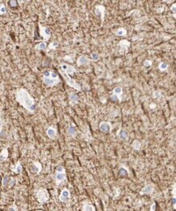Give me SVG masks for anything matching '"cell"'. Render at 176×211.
<instances>
[{
  "label": "cell",
  "mask_w": 176,
  "mask_h": 211,
  "mask_svg": "<svg viewBox=\"0 0 176 211\" xmlns=\"http://www.w3.org/2000/svg\"><path fill=\"white\" fill-rule=\"evenodd\" d=\"M9 4H10L11 7H12V8L16 7L17 6V1H9Z\"/></svg>",
  "instance_id": "obj_37"
},
{
  "label": "cell",
  "mask_w": 176,
  "mask_h": 211,
  "mask_svg": "<svg viewBox=\"0 0 176 211\" xmlns=\"http://www.w3.org/2000/svg\"><path fill=\"white\" fill-rule=\"evenodd\" d=\"M119 46H120L121 50H127V48L130 46V42L127 41V40H121L119 43Z\"/></svg>",
  "instance_id": "obj_17"
},
{
  "label": "cell",
  "mask_w": 176,
  "mask_h": 211,
  "mask_svg": "<svg viewBox=\"0 0 176 211\" xmlns=\"http://www.w3.org/2000/svg\"><path fill=\"white\" fill-rule=\"evenodd\" d=\"M99 128H100L101 132H103L105 133H109L111 132L112 126L111 124V123L102 121L100 123V124H99Z\"/></svg>",
  "instance_id": "obj_5"
},
{
  "label": "cell",
  "mask_w": 176,
  "mask_h": 211,
  "mask_svg": "<svg viewBox=\"0 0 176 211\" xmlns=\"http://www.w3.org/2000/svg\"><path fill=\"white\" fill-rule=\"evenodd\" d=\"M152 64H153V62L151 60H149V59H146L144 62V66L145 67H150Z\"/></svg>",
  "instance_id": "obj_32"
},
{
  "label": "cell",
  "mask_w": 176,
  "mask_h": 211,
  "mask_svg": "<svg viewBox=\"0 0 176 211\" xmlns=\"http://www.w3.org/2000/svg\"><path fill=\"white\" fill-rule=\"evenodd\" d=\"M61 74H62V76H63V78L65 80L66 83H67L69 86H71L72 88L75 89L76 90H77V91H81L82 90L81 86H80V84H78L77 82H76V81H75L74 79H72L70 76L65 74L64 72H62V71H61Z\"/></svg>",
  "instance_id": "obj_2"
},
{
  "label": "cell",
  "mask_w": 176,
  "mask_h": 211,
  "mask_svg": "<svg viewBox=\"0 0 176 211\" xmlns=\"http://www.w3.org/2000/svg\"><path fill=\"white\" fill-rule=\"evenodd\" d=\"M50 72L49 71H46L44 72V74H43V77H50Z\"/></svg>",
  "instance_id": "obj_38"
},
{
  "label": "cell",
  "mask_w": 176,
  "mask_h": 211,
  "mask_svg": "<svg viewBox=\"0 0 176 211\" xmlns=\"http://www.w3.org/2000/svg\"><path fill=\"white\" fill-rule=\"evenodd\" d=\"M123 89H122V87H116V88L113 90V94H115V95L118 97L119 98V100L121 101L122 100V96H123Z\"/></svg>",
  "instance_id": "obj_16"
},
{
  "label": "cell",
  "mask_w": 176,
  "mask_h": 211,
  "mask_svg": "<svg viewBox=\"0 0 176 211\" xmlns=\"http://www.w3.org/2000/svg\"><path fill=\"white\" fill-rule=\"evenodd\" d=\"M7 12V8L3 4V3H0V15L2 14H4Z\"/></svg>",
  "instance_id": "obj_28"
},
{
  "label": "cell",
  "mask_w": 176,
  "mask_h": 211,
  "mask_svg": "<svg viewBox=\"0 0 176 211\" xmlns=\"http://www.w3.org/2000/svg\"><path fill=\"white\" fill-rule=\"evenodd\" d=\"M46 134H47V136H49V138L54 140V139H55V137H56L57 132L53 127H50V128H48L46 130Z\"/></svg>",
  "instance_id": "obj_15"
},
{
  "label": "cell",
  "mask_w": 176,
  "mask_h": 211,
  "mask_svg": "<svg viewBox=\"0 0 176 211\" xmlns=\"http://www.w3.org/2000/svg\"><path fill=\"white\" fill-rule=\"evenodd\" d=\"M36 195H37V198H38V201L40 203H45L50 198L49 192L46 188H39L38 192H37Z\"/></svg>",
  "instance_id": "obj_3"
},
{
  "label": "cell",
  "mask_w": 176,
  "mask_h": 211,
  "mask_svg": "<svg viewBox=\"0 0 176 211\" xmlns=\"http://www.w3.org/2000/svg\"><path fill=\"white\" fill-rule=\"evenodd\" d=\"M91 57H92V59L93 61H97L99 59V55L97 53H92Z\"/></svg>",
  "instance_id": "obj_31"
},
{
  "label": "cell",
  "mask_w": 176,
  "mask_h": 211,
  "mask_svg": "<svg viewBox=\"0 0 176 211\" xmlns=\"http://www.w3.org/2000/svg\"><path fill=\"white\" fill-rule=\"evenodd\" d=\"M158 67L161 72H165L168 68V64L166 63H165V62H162V63H160Z\"/></svg>",
  "instance_id": "obj_25"
},
{
  "label": "cell",
  "mask_w": 176,
  "mask_h": 211,
  "mask_svg": "<svg viewBox=\"0 0 176 211\" xmlns=\"http://www.w3.org/2000/svg\"><path fill=\"white\" fill-rule=\"evenodd\" d=\"M82 211H95V208L91 205V204L85 203V205H83Z\"/></svg>",
  "instance_id": "obj_20"
},
{
  "label": "cell",
  "mask_w": 176,
  "mask_h": 211,
  "mask_svg": "<svg viewBox=\"0 0 176 211\" xmlns=\"http://www.w3.org/2000/svg\"><path fill=\"white\" fill-rule=\"evenodd\" d=\"M12 170H13L15 173H16V174L20 173L22 171V166L20 164V162H18L17 164H16V167H15L14 169H12Z\"/></svg>",
  "instance_id": "obj_24"
},
{
  "label": "cell",
  "mask_w": 176,
  "mask_h": 211,
  "mask_svg": "<svg viewBox=\"0 0 176 211\" xmlns=\"http://www.w3.org/2000/svg\"><path fill=\"white\" fill-rule=\"evenodd\" d=\"M162 97V93H161L160 91H154L153 92V97L154 98H160Z\"/></svg>",
  "instance_id": "obj_30"
},
{
  "label": "cell",
  "mask_w": 176,
  "mask_h": 211,
  "mask_svg": "<svg viewBox=\"0 0 176 211\" xmlns=\"http://www.w3.org/2000/svg\"><path fill=\"white\" fill-rule=\"evenodd\" d=\"M119 137L122 140H127L128 139V133L126 130H121L120 132L118 134Z\"/></svg>",
  "instance_id": "obj_19"
},
{
  "label": "cell",
  "mask_w": 176,
  "mask_h": 211,
  "mask_svg": "<svg viewBox=\"0 0 176 211\" xmlns=\"http://www.w3.org/2000/svg\"><path fill=\"white\" fill-rule=\"evenodd\" d=\"M131 146H132L134 150H140V148H141V144L138 140H135L132 142V144H131Z\"/></svg>",
  "instance_id": "obj_23"
},
{
  "label": "cell",
  "mask_w": 176,
  "mask_h": 211,
  "mask_svg": "<svg viewBox=\"0 0 176 211\" xmlns=\"http://www.w3.org/2000/svg\"><path fill=\"white\" fill-rule=\"evenodd\" d=\"M155 209H156V205H155V203H153V205H151V208H150V211H155Z\"/></svg>",
  "instance_id": "obj_39"
},
{
  "label": "cell",
  "mask_w": 176,
  "mask_h": 211,
  "mask_svg": "<svg viewBox=\"0 0 176 211\" xmlns=\"http://www.w3.org/2000/svg\"><path fill=\"white\" fill-rule=\"evenodd\" d=\"M149 107L151 108V109H154L156 107V104L155 103H151L149 105Z\"/></svg>",
  "instance_id": "obj_41"
},
{
  "label": "cell",
  "mask_w": 176,
  "mask_h": 211,
  "mask_svg": "<svg viewBox=\"0 0 176 211\" xmlns=\"http://www.w3.org/2000/svg\"><path fill=\"white\" fill-rule=\"evenodd\" d=\"M70 197H71V193H70V192H69L68 189H67V188L63 189V191H62L61 194L59 196L60 201L62 202H64V203L68 202L69 200H70Z\"/></svg>",
  "instance_id": "obj_6"
},
{
  "label": "cell",
  "mask_w": 176,
  "mask_h": 211,
  "mask_svg": "<svg viewBox=\"0 0 176 211\" xmlns=\"http://www.w3.org/2000/svg\"><path fill=\"white\" fill-rule=\"evenodd\" d=\"M46 46H47V45H46V42H40L39 44L35 47V48L38 49V50H44L46 49Z\"/></svg>",
  "instance_id": "obj_26"
},
{
  "label": "cell",
  "mask_w": 176,
  "mask_h": 211,
  "mask_svg": "<svg viewBox=\"0 0 176 211\" xmlns=\"http://www.w3.org/2000/svg\"><path fill=\"white\" fill-rule=\"evenodd\" d=\"M153 186H152L151 184L149 185H146L145 187H144L142 188V190L140 191V194L144 195V194H147V195H150L153 193Z\"/></svg>",
  "instance_id": "obj_13"
},
{
  "label": "cell",
  "mask_w": 176,
  "mask_h": 211,
  "mask_svg": "<svg viewBox=\"0 0 176 211\" xmlns=\"http://www.w3.org/2000/svg\"><path fill=\"white\" fill-rule=\"evenodd\" d=\"M7 157H8V150L7 148H5L0 153V160H6Z\"/></svg>",
  "instance_id": "obj_18"
},
{
  "label": "cell",
  "mask_w": 176,
  "mask_h": 211,
  "mask_svg": "<svg viewBox=\"0 0 176 211\" xmlns=\"http://www.w3.org/2000/svg\"><path fill=\"white\" fill-rule=\"evenodd\" d=\"M111 101H119V98H118V97H117L115 94H111Z\"/></svg>",
  "instance_id": "obj_35"
},
{
  "label": "cell",
  "mask_w": 176,
  "mask_h": 211,
  "mask_svg": "<svg viewBox=\"0 0 176 211\" xmlns=\"http://www.w3.org/2000/svg\"><path fill=\"white\" fill-rule=\"evenodd\" d=\"M31 170L32 173H35L37 174H38L42 170V165L41 163L38 162H34L31 166Z\"/></svg>",
  "instance_id": "obj_11"
},
{
  "label": "cell",
  "mask_w": 176,
  "mask_h": 211,
  "mask_svg": "<svg viewBox=\"0 0 176 211\" xmlns=\"http://www.w3.org/2000/svg\"><path fill=\"white\" fill-rule=\"evenodd\" d=\"M40 28H41V35L42 36V38L45 40H49L51 36L50 30L46 27H42V26H40Z\"/></svg>",
  "instance_id": "obj_9"
},
{
  "label": "cell",
  "mask_w": 176,
  "mask_h": 211,
  "mask_svg": "<svg viewBox=\"0 0 176 211\" xmlns=\"http://www.w3.org/2000/svg\"><path fill=\"white\" fill-rule=\"evenodd\" d=\"M58 45V43L57 42H52L51 43V44L50 45V49H55L56 48V46Z\"/></svg>",
  "instance_id": "obj_34"
},
{
  "label": "cell",
  "mask_w": 176,
  "mask_h": 211,
  "mask_svg": "<svg viewBox=\"0 0 176 211\" xmlns=\"http://www.w3.org/2000/svg\"><path fill=\"white\" fill-rule=\"evenodd\" d=\"M69 102L72 106H75L79 103V97L75 93H70L69 94Z\"/></svg>",
  "instance_id": "obj_14"
},
{
  "label": "cell",
  "mask_w": 176,
  "mask_h": 211,
  "mask_svg": "<svg viewBox=\"0 0 176 211\" xmlns=\"http://www.w3.org/2000/svg\"><path fill=\"white\" fill-rule=\"evenodd\" d=\"M10 180H11V179H10L9 175H7V174H6V175H5L4 177H3V180H2V183H3V186H4V187L7 186V185L10 183Z\"/></svg>",
  "instance_id": "obj_27"
},
{
  "label": "cell",
  "mask_w": 176,
  "mask_h": 211,
  "mask_svg": "<svg viewBox=\"0 0 176 211\" xmlns=\"http://www.w3.org/2000/svg\"><path fill=\"white\" fill-rule=\"evenodd\" d=\"M67 132L71 136L75 137L76 136V132H76V128L74 126H70L67 129Z\"/></svg>",
  "instance_id": "obj_22"
},
{
  "label": "cell",
  "mask_w": 176,
  "mask_h": 211,
  "mask_svg": "<svg viewBox=\"0 0 176 211\" xmlns=\"http://www.w3.org/2000/svg\"><path fill=\"white\" fill-rule=\"evenodd\" d=\"M119 174L121 176H126L127 174V170L126 169H124V168H121L119 170Z\"/></svg>",
  "instance_id": "obj_29"
},
{
  "label": "cell",
  "mask_w": 176,
  "mask_h": 211,
  "mask_svg": "<svg viewBox=\"0 0 176 211\" xmlns=\"http://www.w3.org/2000/svg\"><path fill=\"white\" fill-rule=\"evenodd\" d=\"M56 172H65L64 167H63L62 166H58L56 169Z\"/></svg>",
  "instance_id": "obj_33"
},
{
  "label": "cell",
  "mask_w": 176,
  "mask_h": 211,
  "mask_svg": "<svg viewBox=\"0 0 176 211\" xmlns=\"http://www.w3.org/2000/svg\"><path fill=\"white\" fill-rule=\"evenodd\" d=\"M105 8L103 5H97L95 8V13L98 16L101 17V22L104 21V16H105Z\"/></svg>",
  "instance_id": "obj_8"
},
{
  "label": "cell",
  "mask_w": 176,
  "mask_h": 211,
  "mask_svg": "<svg viewBox=\"0 0 176 211\" xmlns=\"http://www.w3.org/2000/svg\"><path fill=\"white\" fill-rule=\"evenodd\" d=\"M43 82L46 85L50 87H53L54 85H57L60 82V79H52L50 77H43Z\"/></svg>",
  "instance_id": "obj_7"
},
{
  "label": "cell",
  "mask_w": 176,
  "mask_h": 211,
  "mask_svg": "<svg viewBox=\"0 0 176 211\" xmlns=\"http://www.w3.org/2000/svg\"><path fill=\"white\" fill-rule=\"evenodd\" d=\"M8 211H17V207L16 205H12V206L9 207Z\"/></svg>",
  "instance_id": "obj_36"
},
{
  "label": "cell",
  "mask_w": 176,
  "mask_h": 211,
  "mask_svg": "<svg viewBox=\"0 0 176 211\" xmlns=\"http://www.w3.org/2000/svg\"><path fill=\"white\" fill-rule=\"evenodd\" d=\"M66 180V172H56L55 174V181L58 185Z\"/></svg>",
  "instance_id": "obj_10"
},
{
  "label": "cell",
  "mask_w": 176,
  "mask_h": 211,
  "mask_svg": "<svg viewBox=\"0 0 176 211\" xmlns=\"http://www.w3.org/2000/svg\"><path fill=\"white\" fill-rule=\"evenodd\" d=\"M16 99L20 104V106L26 109L29 113H33L36 111L34 98L29 94L26 89L23 88L17 89L16 93Z\"/></svg>",
  "instance_id": "obj_1"
},
{
  "label": "cell",
  "mask_w": 176,
  "mask_h": 211,
  "mask_svg": "<svg viewBox=\"0 0 176 211\" xmlns=\"http://www.w3.org/2000/svg\"><path fill=\"white\" fill-rule=\"evenodd\" d=\"M116 36H119V37H123L127 34V30L124 28H118V30L115 32Z\"/></svg>",
  "instance_id": "obj_21"
},
{
  "label": "cell",
  "mask_w": 176,
  "mask_h": 211,
  "mask_svg": "<svg viewBox=\"0 0 176 211\" xmlns=\"http://www.w3.org/2000/svg\"><path fill=\"white\" fill-rule=\"evenodd\" d=\"M40 211H41V210H40Z\"/></svg>",
  "instance_id": "obj_42"
},
{
  "label": "cell",
  "mask_w": 176,
  "mask_h": 211,
  "mask_svg": "<svg viewBox=\"0 0 176 211\" xmlns=\"http://www.w3.org/2000/svg\"><path fill=\"white\" fill-rule=\"evenodd\" d=\"M170 10H171V11H173L174 12H175V10H176V4H175V3H174L173 6H171Z\"/></svg>",
  "instance_id": "obj_40"
},
{
  "label": "cell",
  "mask_w": 176,
  "mask_h": 211,
  "mask_svg": "<svg viewBox=\"0 0 176 211\" xmlns=\"http://www.w3.org/2000/svg\"><path fill=\"white\" fill-rule=\"evenodd\" d=\"M62 72H63L65 74H67L68 76L70 75H73L76 72V70L75 69V67L72 66L70 64H67V63H62L60 65Z\"/></svg>",
  "instance_id": "obj_4"
},
{
  "label": "cell",
  "mask_w": 176,
  "mask_h": 211,
  "mask_svg": "<svg viewBox=\"0 0 176 211\" xmlns=\"http://www.w3.org/2000/svg\"><path fill=\"white\" fill-rule=\"evenodd\" d=\"M89 62L90 60L85 55H82L78 58L76 63H77L78 66H85V65H88L89 63Z\"/></svg>",
  "instance_id": "obj_12"
}]
</instances>
